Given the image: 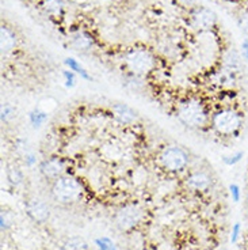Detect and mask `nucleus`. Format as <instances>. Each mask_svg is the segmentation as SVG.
<instances>
[{
  "instance_id": "obj_1",
  "label": "nucleus",
  "mask_w": 248,
  "mask_h": 250,
  "mask_svg": "<svg viewBox=\"0 0 248 250\" xmlns=\"http://www.w3.org/2000/svg\"><path fill=\"white\" fill-rule=\"evenodd\" d=\"M244 116L236 107L227 106L218 109L211 116L210 125L213 131L223 138H235L242 131Z\"/></svg>"
},
{
  "instance_id": "obj_2",
  "label": "nucleus",
  "mask_w": 248,
  "mask_h": 250,
  "mask_svg": "<svg viewBox=\"0 0 248 250\" xmlns=\"http://www.w3.org/2000/svg\"><path fill=\"white\" fill-rule=\"evenodd\" d=\"M178 119L182 124H185L192 129H199L208 125L210 121L209 112L199 100H187L183 104H180L178 107Z\"/></svg>"
},
{
  "instance_id": "obj_3",
  "label": "nucleus",
  "mask_w": 248,
  "mask_h": 250,
  "mask_svg": "<svg viewBox=\"0 0 248 250\" xmlns=\"http://www.w3.org/2000/svg\"><path fill=\"white\" fill-rule=\"evenodd\" d=\"M126 68L131 71L132 75L147 76L156 67V59L153 53L147 48H132L124 56Z\"/></svg>"
},
{
  "instance_id": "obj_4",
  "label": "nucleus",
  "mask_w": 248,
  "mask_h": 250,
  "mask_svg": "<svg viewBox=\"0 0 248 250\" xmlns=\"http://www.w3.org/2000/svg\"><path fill=\"white\" fill-rule=\"evenodd\" d=\"M50 194L60 204H72L81 197L83 188L75 177L65 174L53 181Z\"/></svg>"
},
{
  "instance_id": "obj_5",
  "label": "nucleus",
  "mask_w": 248,
  "mask_h": 250,
  "mask_svg": "<svg viewBox=\"0 0 248 250\" xmlns=\"http://www.w3.org/2000/svg\"><path fill=\"white\" fill-rule=\"evenodd\" d=\"M189 154L179 146H167L161 150L159 162L168 173H180L189 165Z\"/></svg>"
},
{
  "instance_id": "obj_6",
  "label": "nucleus",
  "mask_w": 248,
  "mask_h": 250,
  "mask_svg": "<svg viewBox=\"0 0 248 250\" xmlns=\"http://www.w3.org/2000/svg\"><path fill=\"white\" fill-rule=\"evenodd\" d=\"M217 15L208 7H197L190 14V25L199 33L211 31L217 26Z\"/></svg>"
},
{
  "instance_id": "obj_7",
  "label": "nucleus",
  "mask_w": 248,
  "mask_h": 250,
  "mask_svg": "<svg viewBox=\"0 0 248 250\" xmlns=\"http://www.w3.org/2000/svg\"><path fill=\"white\" fill-rule=\"evenodd\" d=\"M143 219V211L136 206L124 207L115 215V225L122 231H129Z\"/></svg>"
},
{
  "instance_id": "obj_8",
  "label": "nucleus",
  "mask_w": 248,
  "mask_h": 250,
  "mask_svg": "<svg viewBox=\"0 0 248 250\" xmlns=\"http://www.w3.org/2000/svg\"><path fill=\"white\" fill-rule=\"evenodd\" d=\"M26 212L31 220L38 225H44L50 218V208L48 203L36 196L26 201Z\"/></svg>"
},
{
  "instance_id": "obj_9",
  "label": "nucleus",
  "mask_w": 248,
  "mask_h": 250,
  "mask_svg": "<svg viewBox=\"0 0 248 250\" xmlns=\"http://www.w3.org/2000/svg\"><path fill=\"white\" fill-rule=\"evenodd\" d=\"M39 171L44 175L46 180L55 181L57 178H60L62 175H65L67 171V165L64 162V159L60 156H50L46 158L45 161L39 165Z\"/></svg>"
},
{
  "instance_id": "obj_10",
  "label": "nucleus",
  "mask_w": 248,
  "mask_h": 250,
  "mask_svg": "<svg viewBox=\"0 0 248 250\" xmlns=\"http://www.w3.org/2000/svg\"><path fill=\"white\" fill-rule=\"evenodd\" d=\"M213 184V178L208 171L204 170H198V171H194L191 174H189L186 180H185V185L191 190L195 192H205L211 187Z\"/></svg>"
},
{
  "instance_id": "obj_11",
  "label": "nucleus",
  "mask_w": 248,
  "mask_h": 250,
  "mask_svg": "<svg viewBox=\"0 0 248 250\" xmlns=\"http://www.w3.org/2000/svg\"><path fill=\"white\" fill-rule=\"evenodd\" d=\"M17 36L8 26H1L0 27V48L3 55L11 53L17 48Z\"/></svg>"
},
{
  "instance_id": "obj_12",
  "label": "nucleus",
  "mask_w": 248,
  "mask_h": 250,
  "mask_svg": "<svg viewBox=\"0 0 248 250\" xmlns=\"http://www.w3.org/2000/svg\"><path fill=\"white\" fill-rule=\"evenodd\" d=\"M113 112H114L115 119L122 124H133L138 120V114L136 110L125 104H115L113 106Z\"/></svg>"
},
{
  "instance_id": "obj_13",
  "label": "nucleus",
  "mask_w": 248,
  "mask_h": 250,
  "mask_svg": "<svg viewBox=\"0 0 248 250\" xmlns=\"http://www.w3.org/2000/svg\"><path fill=\"white\" fill-rule=\"evenodd\" d=\"M71 44L76 50L87 52L94 48V38L88 34L87 31L79 30L71 36Z\"/></svg>"
},
{
  "instance_id": "obj_14",
  "label": "nucleus",
  "mask_w": 248,
  "mask_h": 250,
  "mask_svg": "<svg viewBox=\"0 0 248 250\" xmlns=\"http://www.w3.org/2000/svg\"><path fill=\"white\" fill-rule=\"evenodd\" d=\"M42 10L50 18H61L65 11L64 0H42Z\"/></svg>"
},
{
  "instance_id": "obj_15",
  "label": "nucleus",
  "mask_w": 248,
  "mask_h": 250,
  "mask_svg": "<svg viewBox=\"0 0 248 250\" xmlns=\"http://www.w3.org/2000/svg\"><path fill=\"white\" fill-rule=\"evenodd\" d=\"M64 62H65V65H67L71 71H74L76 75H80L81 79H84V81H93V76L90 75L87 71H86V68H84L77 60H75L74 57H67V59L64 60Z\"/></svg>"
},
{
  "instance_id": "obj_16",
  "label": "nucleus",
  "mask_w": 248,
  "mask_h": 250,
  "mask_svg": "<svg viewBox=\"0 0 248 250\" xmlns=\"http://www.w3.org/2000/svg\"><path fill=\"white\" fill-rule=\"evenodd\" d=\"M61 250H88V244L83 238L72 237L62 244Z\"/></svg>"
},
{
  "instance_id": "obj_17",
  "label": "nucleus",
  "mask_w": 248,
  "mask_h": 250,
  "mask_svg": "<svg viewBox=\"0 0 248 250\" xmlns=\"http://www.w3.org/2000/svg\"><path fill=\"white\" fill-rule=\"evenodd\" d=\"M29 120H30V124L33 125V128H39L48 120V113L41 110L39 107H36L34 110L29 113Z\"/></svg>"
},
{
  "instance_id": "obj_18",
  "label": "nucleus",
  "mask_w": 248,
  "mask_h": 250,
  "mask_svg": "<svg viewBox=\"0 0 248 250\" xmlns=\"http://www.w3.org/2000/svg\"><path fill=\"white\" fill-rule=\"evenodd\" d=\"M7 178L14 187H19L23 182V173L19 166L11 165V166H8V170H7Z\"/></svg>"
},
{
  "instance_id": "obj_19",
  "label": "nucleus",
  "mask_w": 248,
  "mask_h": 250,
  "mask_svg": "<svg viewBox=\"0 0 248 250\" xmlns=\"http://www.w3.org/2000/svg\"><path fill=\"white\" fill-rule=\"evenodd\" d=\"M243 156H244V151H236V152L230 154V155H224L223 162L227 166H235V165H237L242 161Z\"/></svg>"
},
{
  "instance_id": "obj_20",
  "label": "nucleus",
  "mask_w": 248,
  "mask_h": 250,
  "mask_svg": "<svg viewBox=\"0 0 248 250\" xmlns=\"http://www.w3.org/2000/svg\"><path fill=\"white\" fill-rule=\"evenodd\" d=\"M237 23L243 33L248 37V10H244L240 13V15L237 17Z\"/></svg>"
},
{
  "instance_id": "obj_21",
  "label": "nucleus",
  "mask_w": 248,
  "mask_h": 250,
  "mask_svg": "<svg viewBox=\"0 0 248 250\" xmlns=\"http://www.w3.org/2000/svg\"><path fill=\"white\" fill-rule=\"evenodd\" d=\"M14 116V107L6 102V104H3L1 105V121L3 123H7L8 120L11 119Z\"/></svg>"
},
{
  "instance_id": "obj_22",
  "label": "nucleus",
  "mask_w": 248,
  "mask_h": 250,
  "mask_svg": "<svg viewBox=\"0 0 248 250\" xmlns=\"http://www.w3.org/2000/svg\"><path fill=\"white\" fill-rule=\"evenodd\" d=\"M62 76H64V79H65V86H67V87H74L75 84H76V74H75L74 71L65 69V71L62 72Z\"/></svg>"
},
{
  "instance_id": "obj_23",
  "label": "nucleus",
  "mask_w": 248,
  "mask_h": 250,
  "mask_svg": "<svg viewBox=\"0 0 248 250\" xmlns=\"http://www.w3.org/2000/svg\"><path fill=\"white\" fill-rule=\"evenodd\" d=\"M95 242H96V245H98V248L100 250H115L114 244H113L110 239H107V238H99Z\"/></svg>"
},
{
  "instance_id": "obj_24",
  "label": "nucleus",
  "mask_w": 248,
  "mask_h": 250,
  "mask_svg": "<svg viewBox=\"0 0 248 250\" xmlns=\"http://www.w3.org/2000/svg\"><path fill=\"white\" fill-rule=\"evenodd\" d=\"M229 193L232 200L235 203H239L240 201V197H242V192H240V187L237 184H230L229 185Z\"/></svg>"
},
{
  "instance_id": "obj_25",
  "label": "nucleus",
  "mask_w": 248,
  "mask_h": 250,
  "mask_svg": "<svg viewBox=\"0 0 248 250\" xmlns=\"http://www.w3.org/2000/svg\"><path fill=\"white\" fill-rule=\"evenodd\" d=\"M240 231H242V226H240V223H235L233 229H232V235H230V241H232L233 244L237 242V239L240 237Z\"/></svg>"
},
{
  "instance_id": "obj_26",
  "label": "nucleus",
  "mask_w": 248,
  "mask_h": 250,
  "mask_svg": "<svg viewBox=\"0 0 248 250\" xmlns=\"http://www.w3.org/2000/svg\"><path fill=\"white\" fill-rule=\"evenodd\" d=\"M242 57L248 62V37L244 38L242 42Z\"/></svg>"
},
{
  "instance_id": "obj_27",
  "label": "nucleus",
  "mask_w": 248,
  "mask_h": 250,
  "mask_svg": "<svg viewBox=\"0 0 248 250\" xmlns=\"http://www.w3.org/2000/svg\"><path fill=\"white\" fill-rule=\"evenodd\" d=\"M1 230L4 231V230H7L8 229V226H10V222H8V219H7V212H1Z\"/></svg>"
},
{
  "instance_id": "obj_28",
  "label": "nucleus",
  "mask_w": 248,
  "mask_h": 250,
  "mask_svg": "<svg viewBox=\"0 0 248 250\" xmlns=\"http://www.w3.org/2000/svg\"><path fill=\"white\" fill-rule=\"evenodd\" d=\"M25 162L27 166H34V163L37 162V159H36V156L33 155V154H26L25 156Z\"/></svg>"
},
{
  "instance_id": "obj_29",
  "label": "nucleus",
  "mask_w": 248,
  "mask_h": 250,
  "mask_svg": "<svg viewBox=\"0 0 248 250\" xmlns=\"http://www.w3.org/2000/svg\"><path fill=\"white\" fill-rule=\"evenodd\" d=\"M247 207H248V192H247Z\"/></svg>"
},
{
  "instance_id": "obj_30",
  "label": "nucleus",
  "mask_w": 248,
  "mask_h": 250,
  "mask_svg": "<svg viewBox=\"0 0 248 250\" xmlns=\"http://www.w3.org/2000/svg\"><path fill=\"white\" fill-rule=\"evenodd\" d=\"M247 246H248V237H247Z\"/></svg>"
}]
</instances>
